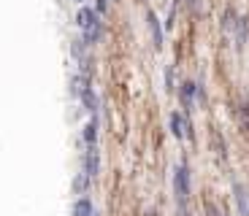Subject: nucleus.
Here are the masks:
<instances>
[{
	"mask_svg": "<svg viewBox=\"0 0 249 216\" xmlns=\"http://www.w3.org/2000/svg\"><path fill=\"white\" fill-rule=\"evenodd\" d=\"M174 189H176V198L184 200L187 195H190V181H187V167L179 165L174 173Z\"/></svg>",
	"mask_w": 249,
	"mask_h": 216,
	"instance_id": "obj_1",
	"label": "nucleus"
},
{
	"mask_svg": "<svg viewBox=\"0 0 249 216\" xmlns=\"http://www.w3.org/2000/svg\"><path fill=\"white\" fill-rule=\"evenodd\" d=\"M92 22H98V19H95V14L89 11L87 6H81L79 11H76V25H79L81 30H87V27L92 25Z\"/></svg>",
	"mask_w": 249,
	"mask_h": 216,
	"instance_id": "obj_2",
	"label": "nucleus"
},
{
	"mask_svg": "<svg viewBox=\"0 0 249 216\" xmlns=\"http://www.w3.org/2000/svg\"><path fill=\"white\" fill-rule=\"evenodd\" d=\"M98 149L95 146H89L87 149V176L89 179H95V176H98Z\"/></svg>",
	"mask_w": 249,
	"mask_h": 216,
	"instance_id": "obj_3",
	"label": "nucleus"
},
{
	"mask_svg": "<svg viewBox=\"0 0 249 216\" xmlns=\"http://www.w3.org/2000/svg\"><path fill=\"white\" fill-rule=\"evenodd\" d=\"M73 216H95L92 203H89L87 198H79V200H76V205H73Z\"/></svg>",
	"mask_w": 249,
	"mask_h": 216,
	"instance_id": "obj_4",
	"label": "nucleus"
},
{
	"mask_svg": "<svg viewBox=\"0 0 249 216\" xmlns=\"http://www.w3.org/2000/svg\"><path fill=\"white\" fill-rule=\"evenodd\" d=\"M71 89H73V95H84L89 89L87 76H73V79H71Z\"/></svg>",
	"mask_w": 249,
	"mask_h": 216,
	"instance_id": "obj_5",
	"label": "nucleus"
},
{
	"mask_svg": "<svg viewBox=\"0 0 249 216\" xmlns=\"http://www.w3.org/2000/svg\"><path fill=\"white\" fill-rule=\"evenodd\" d=\"M171 130H174L176 138H184L187 127H184V119H181V114H171Z\"/></svg>",
	"mask_w": 249,
	"mask_h": 216,
	"instance_id": "obj_6",
	"label": "nucleus"
},
{
	"mask_svg": "<svg viewBox=\"0 0 249 216\" xmlns=\"http://www.w3.org/2000/svg\"><path fill=\"white\" fill-rule=\"evenodd\" d=\"M146 22L152 27V38H155V46H162V33H160V25H157L155 14H146Z\"/></svg>",
	"mask_w": 249,
	"mask_h": 216,
	"instance_id": "obj_7",
	"label": "nucleus"
},
{
	"mask_svg": "<svg viewBox=\"0 0 249 216\" xmlns=\"http://www.w3.org/2000/svg\"><path fill=\"white\" fill-rule=\"evenodd\" d=\"M95 130H98V122L92 119V122H89L87 127H84V138H87V143H89V146H95V135H98Z\"/></svg>",
	"mask_w": 249,
	"mask_h": 216,
	"instance_id": "obj_8",
	"label": "nucleus"
},
{
	"mask_svg": "<svg viewBox=\"0 0 249 216\" xmlns=\"http://www.w3.org/2000/svg\"><path fill=\"white\" fill-rule=\"evenodd\" d=\"M98 35H100V22H92V25H89L87 30H84V38H87V41L92 43V41H98Z\"/></svg>",
	"mask_w": 249,
	"mask_h": 216,
	"instance_id": "obj_9",
	"label": "nucleus"
},
{
	"mask_svg": "<svg viewBox=\"0 0 249 216\" xmlns=\"http://www.w3.org/2000/svg\"><path fill=\"white\" fill-rule=\"evenodd\" d=\"M193 92H195V84H193V81H184V89H181L184 100H193Z\"/></svg>",
	"mask_w": 249,
	"mask_h": 216,
	"instance_id": "obj_10",
	"label": "nucleus"
},
{
	"mask_svg": "<svg viewBox=\"0 0 249 216\" xmlns=\"http://www.w3.org/2000/svg\"><path fill=\"white\" fill-rule=\"evenodd\" d=\"M73 186H76V192H84V186H87V176H79V179L73 181Z\"/></svg>",
	"mask_w": 249,
	"mask_h": 216,
	"instance_id": "obj_11",
	"label": "nucleus"
},
{
	"mask_svg": "<svg viewBox=\"0 0 249 216\" xmlns=\"http://www.w3.org/2000/svg\"><path fill=\"white\" fill-rule=\"evenodd\" d=\"M73 54H76V57L84 54V43H81V41H73Z\"/></svg>",
	"mask_w": 249,
	"mask_h": 216,
	"instance_id": "obj_12",
	"label": "nucleus"
},
{
	"mask_svg": "<svg viewBox=\"0 0 249 216\" xmlns=\"http://www.w3.org/2000/svg\"><path fill=\"white\" fill-rule=\"evenodd\" d=\"M98 11H106V0H98Z\"/></svg>",
	"mask_w": 249,
	"mask_h": 216,
	"instance_id": "obj_13",
	"label": "nucleus"
},
{
	"mask_svg": "<svg viewBox=\"0 0 249 216\" xmlns=\"http://www.w3.org/2000/svg\"><path fill=\"white\" fill-rule=\"evenodd\" d=\"M79 3H81V0H79Z\"/></svg>",
	"mask_w": 249,
	"mask_h": 216,
	"instance_id": "obj_14",
	"label": "nucleus"
}]
</instances>
